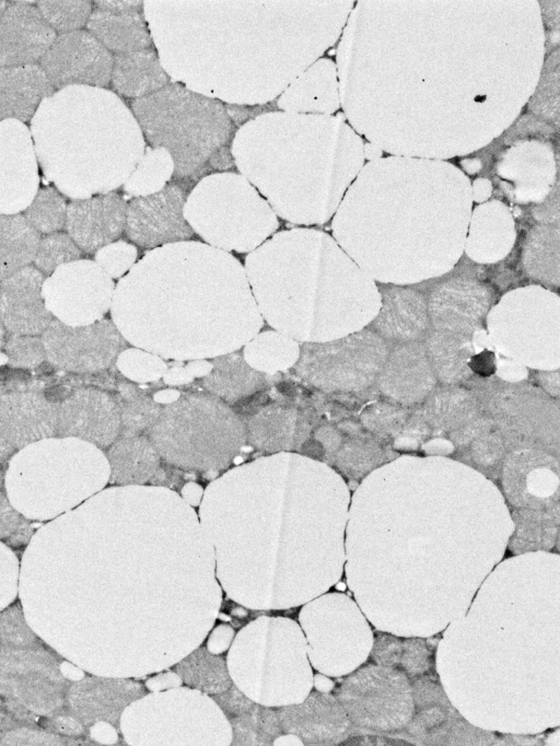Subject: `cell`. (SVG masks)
Segmentation results:
<instances>
[{"instance_id": "17", "label": "cell", "mask_w": 560, "mask_h": 746, "mask_svg": "<svg viewBox=\"0 0 560 746\" xmlns=\"http://www.w3.org/2000/svg\"><path fill=\"white\" fill-rule=\"evenodd\" d=\"M38 244L37 231L24 217L0 213V280L30 264Z\"/></svg>"}, {"instance_id": "26", "label": "cell", "mask_w": 560, "mask_h": 746, "mask_svg": "<svg viewBox=\"0 0 560 746\" xmlns=\"http://www.w3.org/2000/svg\"><path fill=\"white\" fill-rule=\"evenodd\" d=\"M3 336H4V330H3L2 324L0 322V347L3 343Z\"/></svg>"}, {"instance_id": "18", "label": "cell", "mask_w": 560, "mask_h": 746, "mask_svg": "<svg viewBox=\"0 0 560 746\" xmlns=\"http://www.w3.org/2000/svg\"><path fill=\"white\" fill-rule=\"evenodd\" d=\"M66 215L61 196L54 188H43L27 207L25 219L36 231L50 233L63 226Z\"/></svg>"}, {"instance_id": "3", "label": "cell", "mask_w": 560, "mask_h": 746, "mask_svg": "<svg viewBox=\"0 0 560 746\" xmlns=\"http://www.w3.org/2000/svg\"><path fill=\"white\" fill-rule=\"evenodd\" d=\"M47 310L61 323L84 326L97 322L113 301L114 283L95 263L77 259L59 266L43 282Z\"/></svg>"}, {"instance_id": "10", "label": "cell", "mask_w": 560, "mask_h": 746, "mask_svg": "<svg viewBox=\"0 0 560 746\" xmlns=\"http://www.w3.org/2000/svg\"><path fill=\"white\" fill-rule=\"evenodd\" d=\"M125 200L109 193L71 202L66 224L71 240L85 252H93L120 236L126 226Z\"/></svg>"}, {"instance_id": "23", "label": "cell", "mask_w": 560, "mask_h": 746, "mask_svg": "<svg viewBox=\"0 0 560 746\" xmlns=\"http://www.w3.org/2000/svg\"><path fill=\"white\" fill-rule=\"evenodd\" d=\"M97 8L103 9V10H109V11H132V10H141L142 9V1H121V0H103V1H96Z\"/></svg>"}, {"instance_id": "2", "label": "cell", "mask_w": 560, "mask_h": 746, "mask_svg": "<svg viewBox=\"0 0 560 746\" xmlns=\"http://www.w3.org/2000/svg\"><path fill=\"white\" fill-rule=\"evenodd\" d=\"M132 104L153 112L133 110L152 145L170 151L176 180L190 185L211 168L233 165L224 151L232 124L219 103L168 84Z\"/></svg>"}, {"instance_id": "8", "label": "cell", "mask_w": 560, "mask_h": 746, "mask_svg": "<svg viewBox=\"0 0 560 746\" xmlns=\"http://www.w3.org/2000/svg\"><path fill=\"white\" fill-rule=\"evenodd\" d=\"M43 275L25 266L0 285V322L13 335H37L51 322L43 294Z\"/></svg>"}, {"instance_id": "12", "label": "cell", "mask_w": 560, "mask_h": 746, "mask_svg": "<svg viewBox=\"0 0 560 746\" xmlns=\"http://www.w3.org/2000/svg\"><path fill=\"white\" fill-rule=\"evenodd\" d=\"M57 424L62 434H77L97 440L96 431L119 430L120 416L116 399L103 391L79 388L60 403Z\"/></svg>"}, {"instance_id": "6", "label": "cell", "mask_w": 560, "mask_h": 746, "mask_svg": "<svg viewBox=\"0 0 560 746\" xmlns=\"http://www.w3.org/2000/svg\"><path fill=\"white\" fill-rule=\"evenodd\" d=\"M114 58L91 33L73 31L59 35L40 59L51 84L101 88L110 81Z\"/></svg>"}, {"instance_id": "25", "label": "cell", "mask_w": 560, "mask_h": 746, "mask_svg": "<svg viewBox=\"0 0 560 746\" xmlns=\"http://www.w3.org/2000/svg\"><path fill=\"white\" fill-rule=\"evenodd\" d=\"M11 450H12L11 444H9L5 440L0 438V462L3 461L9 455Z\"/></svg>"}, {"instance_id": "13", "label": "cell", "mask_w": 560, "mask_h": 746, "mask_svg": "<svg viewBox=\"0 0 560 746\" xmlns=\"http://www.w3.org/2000/svg\"><path fill=\"white\" fill-rule=\"evenodd\" d=\"M54 94L44 70L34 65L0 67V120L25 121Z\"/></svg>"}, {"instance_id": "1", "label": "cell", "mask_w": 560, "mask_h": 746, "mask_svg": "<svg viewBox=\"0 0 560 746\" xmlns=\"http://www.w3.org/2000/svg\"><path fill=\"white\" fill-rule=\"evenodd\" d=\"M129 119L114 93L100 88L67 86L45 98L31 123L45 176L73 199L117 187L130 167Z\"/></svg>"}, {"instance_id": "9", "label": "cell", "mask_w": 560, "mask_h": 746, "mask_svg": "<svg viewBox=\"0 0 560 746\" xmlns=\"http://www.w3.org/2000/svg\"><path fill=\"white\" fill-rule=\"evenodd\" d=\"M55 39L54 28L30 2L10 5L0 18V67L32 63Z\"/></svg>"}, {"instance_id": "27", "label": "cell", "mask_w": 560, "mask_h": 746, "mask_svg": "<svg viewBox=\"0 0 560 746\" xmlns=\"http://www.w3.org/2000/svg\"><path fill=\"white\" fill-rule=\"evenodd\" d=\"M5 9V2L0 0V18L2 16Z\"/></svg>"}, {"instance_id": "7", "label": "cell", "mask_w": 560, "mask_h": 746, "mask_svg": "<svg viewBox=\"0 0 560 746\" xmlns=\"http://www.w3.org/2000/svg\"><path fill=\"white\" fill-rule=\"evenodd\" d=\"M39 184L37 156L26 126L15 119L0 120V213L26 209Z\"/></svg>"}, {"instance_id": "14", "label": "cell", "mask_w": 560, "mask_h": 746, "mask_svg": "<svg viewBox=\"0 0 560 746\" xmlns=\"http://www.w3.org/2000/svg\"><path fill=\"white\" fill-rule=\"evenodd\" d=\"M91 34L107 49L125 54L152 47L141 10L98 9L88 20Z\"/></svg>"}, {"instance_id": "5", "label": "cell", "mask_w": 560, "mask_h": 746, "mask_svg": "<svg viewBox=\"0 0 560 746\" xmlns=\"http://www.w3.org/2000/svg\"><path fill=\"white\" fill-rule=\"evenodd\" d=\"M189 185L172 182L156 193L132 199L126 210V233L145 248L189 240L194 231L184 217Z\"/></svg>"}, {"instance_id": "16", "label": "cell", "mask_w": 560, "mask_h": 746, "mask_svg": "<svg viewBox=\"0 0 560 746\" xmlns=\"http://www.w3.org/2000/svg\"><path fill=\"white\" fill-rule=\"evenodd\" d=\"M202 385L211 394L235 405L266 387L268 377L250 369L240 354L233 353L213 361V369L203 377Z\"/></svg>"}, {"instance_id": "15", "label": "cell", "mask_w": 560, "mask_h": 746, "mask_svg": "<svg viewBox=\"0 0 560 746\" xmlns=\"http://www.w3.org/2000/svg\"><path fill=\"white\" fill-rule=\"evenodd\" d=\"M110 80L114 89L127 97H144L170 84L153 48L116 54Z\"/></svg>"}, {"instance_id": "19", "label": "cell", "mask_w": 560, "mask_h": 746, "mask_svg": "<svg viewBox=\"0 0 560 746\" xmlns=\"http://www.w3.org/2000/svg\"><path fill=\"white\" fill-rule=\"evenodd\" d=\"M38 11L46 22L60 32H73L83 26L91 15L89 1H39Z\"/></svg>"}, {"instance_id": "24", "label": "cell", "mask_w": 560, "mask_h": 746, "mask_svg": "<svg viewBox=\"0 0 560 746\" xmlns=\"http://www.w3.org/2000/svg\"><path fill=\"white\" fill-rule=\"evenodd\" d=\"M470 366L481 375H489L494 371L493 355L488 351L480 353L471 360Z\"/></svg>"}, {"instance_id": "20", "label": "cell", "mask_w": 560, "mask_h": 746, "mask_svg": "<svg viewBox=\"0 0 560 746\" xmlns=\"http://www.w3.org/2000/svg\"><path fill=\"white\" fill-rule=\"evenodd\" d=\"M80 255V249L71 237L55 233L39 242L34 259L39 269L50 272L61 265L77 260Z\"/></svg>"}, {"instance_id": "11", "label": "cell", "mask_w": 560, "mask_h": 746, "mask_svg": "<svg viewBox=\"0 0 560 746\" xmlns=\"http://www.w3.org/2000/svg\"><path fill=\"white\" fill-rule=\"evenodd\" d=\"M56 404L40 388L0 395V438L18 446L50 434L57 426Z\"/></svg>"}, {"instance_id": "4", "label": "cell", "mask_w": 560, "mask_h": 746, "mask_svg": "<svg viewBox=\"0 0 560 746\" xmlns=\"http://www.w3.org/2000/svg\"><path fill=\"white\" fill-rule=\"evenodd\" d=\"M42 341L51 364L77 373L107 369L125 347L117 327L107 319L84 326L51 320L44 330Z\"/></svg>"}, {"instance_id": "22", "label": "cell", "mask_w": 560, "mask_h": 746, "mask_svg": "<svg viewBox=\"0 0 560 746\" xmlns=\"http://www.w3.org/2000/svg\"><path fill=\"white\" fill-rule=\"evenodd\" d=\"M136 257V248L126 242L119 241L101 247L95 254V263L109 277L117 278L130 268Z\"/></svg>"}, {"instance_id": "21", "label": "cell", "mask_w": 560, "mask_h": 746, "mask_svg": "<svg viewBox=\"0 0 560 746\" xmlns=\"http://www.w3.org/2000/svg\"><path fill=\"white\" fill-rule=\"evenodd\" d=\"M7 360L11 368L34 369L45 358L43 341L28 335H12L5 345Z\"/></svg>"}]
</instances>
